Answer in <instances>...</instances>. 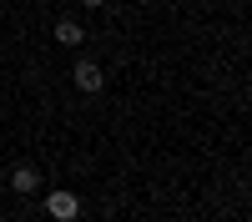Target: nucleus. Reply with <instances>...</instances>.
Wrapping results in <instances>:
<instances>
[{
	"instance_id": "2",
	"label": "nucleus",
	"mask_w": 252,
	"mask_h": 222,
	"mask_svg": "<svg viewBox=\"0 0 252 222\" xmlns=\"http://www.w3.org/2000/svg\"><path fill=\"white\" fill-rule=\"evenodd\" d=\"M71 76H76V91H86V96H101V91H106V71H101V61H91V56H81Z\"/></svg>"
},
{
	"instance_id": "4",
	"label": "nucleus",
	"mask_w": 252,
	"mask_h": 222,
	"mask_svg": "<svg viewBox=\"0 0 252 222\" xmlns=\"http://www.w3.org/2000/svg\"><path fill=\"white\" fill-rule=\"evenodd\" d=\"M56 40H61V46H81V40H86V31H81V20L61 15V20H56Z\"/></svg>"
},
{
	"instance_id": "3",
	"label": "nucleus",
	"mask_w": 252,
	"mask_h": 222,
	"mask_svg": "<svg viewBox=\"0 0 252 222\" xmlns=\"http://www.w3.org/2000/svg\"><path fill=\"white\" fill-rule=\"evenodd\" d=\"M5 177H10V187H15L20 197H26V192H35V187H40V172H35V167H26V161H20V167H10Z\"/></svg>"
},
{
	"instance_id": "5",
	"label": "nucleus",
	"mask_w": 252,
	"mask_h": 222,
	"mask_svg": "<svg viewBox=\"0 0 252 222\" xmlns=\"http://www.w3.org/2000/svg\"><path fill=\"white\" fill-rule=\"evenodd\" d=\"M81 5H86V10H101V0H81Z\"/></svg>"
},
{
	"instance_id": "1",
	"label": "nucleus",
	"mask_w": 252,
	"mask_h": 222,
	"mask_svg": "<svg viewBox=\"0 0 252 222\" xmlns=\"http://www.w3.org/2000/svg\"><path fill=\"white\" fill-rule=\"evenodd\" d=\"M40 212H46L51 222H76V217H81V197H76V192H66V187H56V192H46Z\"/></svg>"
}]
</instances>
